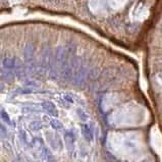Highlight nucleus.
Here are the masks:
<instances>
[{
	"instance_id": "nucleus-2",
	"label": "nucleus",
	"mask_w": 162,
	"mask_h": 162,
	"mask_svg": "<svg viewBox=\"0 0 162 162\" xmlns=\"http://www.w3.org/2000/svg\"><path fill=\"white\" fill-rule=\"evenodd\" d=\"M41 106L48 114H50L52 116H55V117H57L58 116V110H57V108H56V106L53 103H51V102H49V101H45L41 104Z\"/></svg>"
},
{
	"instance_id": "nucleus-8",
	"label": "nucleus",
	"mask_w": 162,
	"mask_h": 162,
	"mask_svg": "<svg viewBox=\"0 0 162 162\" xmlns=\"http://www.w3.org/2000/svg\"><path fill=\"white\" fill-rule=\"evenodd\" d=\"M63 98L66 100V101H68L69 103H73V99H72V97H70L68 94H65V95H63Z\"/></svg>"
},
{
	"instance_id": "nucleus-4",
	"label": "nucleus",
	"mask_w": 162,
	"mask_h": 162,
	"mask_svg": "<svg viewBox=\"0 0 162 162\" xmlns=\"http://www.w3.org/2000/svg\"><path fill=\"white\" fill-rule=\"evenodd\" d=\"M15 59L13 58H5L3 60V66H5L6 68H12L15 66Z\"/></svg>"
},
{
	"instance_id": "nucleus-5",
	"label": "nucleus",
	"mask_w": 162,
	"mask_h": 162,
	"mask_svg": "<svg viewBox=\"0 0 162 162\" xmlns=\"http://www.w3.org/2000/svg\"><path fill=\"white\" fill-rule=\"evenodd\" d=\"M50 125H51V126L54 129H58V131H61V129H63V125L61 124L60 121L56 120V119H52V120L50 121Z\"/></svg>"
},
{
	"instance_id": "nucleus-1",
	"label": "nucleus",
	"mask_w": 162,
	"mask_h": 162,
	"mask_svg": "<svg viewBox=\"0 0 162 162\" xmlns=\"http://www.w3.org/2000/svg\"><path fill=\"white\" fill-rule=\"evenodd\" d=\"M64 141L66 144V148H68V152L72 153V151H73V148H75V135H73L72 131H65V135H64Z\"/></svg>"
},
{
	"instance_id": "nucleus-6",
	"label": "nucleus",
	"mask_w": 162,
	"mask_h": 162,
	"mask_svg": "<svg viewBox=\"0 0 162 162\" xmlns=\"http://www.w3.org/2000/svg\"><path fill=\"white\" fill-rule=\"evenodd\" d=\"M77 115H79V117H80V119L81 120H83V121H87L88 120V114L87 113H85L82 109H77Z\"/></svg>"
},
{
	"instance_id": "nucleus-3",
	"label": "nucleus",
	"mask_w": 162,
	"mask_h": 162,
	"mask_svg": "<svg viewBox=\"0 0 162 162\" xmlns=\"http://www.w3.org/2000/svg\"><path fill=\"white\" fill-rule=\"evenodd\" d=\"M81 131H82V135L85 138L86 141L88 142H91L93 140V133L91 131V129L89 128V125L86 124H82L81 125Z\"/></svg>"
},
{
	"instance_id": "nucleus-7",
	"label": "nucleus",
	"mask_w": 162,
	"mask_h": 162,
	"mask_svg": "<svg viewBox=\"0 0 162 162\" xmlns=\"http://www.w3.org/2000/svg\"><path fill=\"white\" fill-rule=\"evenodd\" d=\"M1 118L4 120L6 124L7 125H11L12 124H11V120H10V118H9V116H8V114L6 113V112L3 110L2 109V111H1Z\"/></svg>"
}]
</instances>
